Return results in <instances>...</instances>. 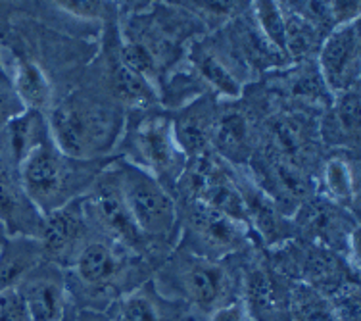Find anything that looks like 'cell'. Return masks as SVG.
I'll list each match as a JSON object with an SVG mask.
<instances>
[{
    "label": "cell",
    "mask_w": 361,
    "mask_h": 321,
    "mask_svg": "<svg viewBox=\"0 0 361 321\" xmlns=\"http://www.w3.org/2000/svg\"><path fill=\"white\" fill-rule=\"evenodd\" d=\"M90 222L85 212L83 198L71 200L62 208L47 214L39 237L44 260L58 267H70L77 252L87 243Z\"/></svg>",
    "instance_id": "7c38bea8"
},
{
    "label": "cell",
    "mask_w": 361,
    "mask_h": 321,
    "mask_svg": "<svg viewBox=\"0 0 361 321\" xmlns=\"http://www.w3.org/2000/svg\"><path fill=\"white\" fill-rule=\"evenodd\" d=\"M250 162L252 179L283 210V214L290 212V206L296 212L300 204L312 195V181L306 169L265 150L262 154L254 152Z\"/></svg>",
    "instance_id": "4fadbf2b"
},
{
    "label": "cell",
    "mask_w": 361,
    "mask_h": 321,
    "mask_svg": "<svg viewBox=\"0 0 361 321\" xmlns=\"http://www.w3.org/2000/svg\"><path fill=\"white\" fill-rule=\"evenodd\" d=\"M290 321H336V315L325 294L313 286L292 281Z\"/></svg>",
    "instance_id": "f1b7e54d"
},
{
    "label": "cell",
    "mask_w": 361,
    "mask_h": 321,
    "mask_svg": "<svg viewBox=\"0 0 361 321\" xmlns=\"http://www.w3.org/2000/svg\"><path fill=\"white\" fill-rule=\"evenodd\" d=\"M190 62L196 71L195 75L212 87L217 95L231 100L240 97L243 85L238 83V79L233 75V71L227 68V63L223 62L217 52L202 42H195L190 49Z\"/></svg>",
    "instance_id": "83f0119b"
},
{
    "label": "cell",
    "mask_w": 361,
    "mask_h": 321,
    "mask_svg": "<svg viewBox=\"0 0 361 321\" xmlns=\"http://www.w3.org/2000/svg\"><path fill=\"white\" fill-rule=\"evenodd\" d=\"M41 243L29 237H6L0 246V293L16 289L41 264Z\"/></svg>",
    "instance_id": "d4e9b609"
},
{
    "label": "cell",
    "mask_w": 361,
    "mask_h": 321,
    "mask_svg": "<svg viewBox=\"0 0 361 321\" xmlns=\"http://www.w3.org/2000/svg\"><path fill=\"white\" fill-rule=\"evenodd\" d=\"M248 227L208 204L185 200L183 210V238L179 248L200 258L221 262L235 254L248 238Z\"/></svg>",
    "instance_id": "ba28073f"
},
{
    "label": "cell",
    "mask_w": 361,
    "mask_h": 321,
    "mask_svg": "<svg viewBox=\"0 0 361 321\" xmlns=\"http://www.w3.org/2000/svg\"><path fill=\"white\" fill-rule=\"evenodd\" d=\"M139 260L142 258L111 238L89 237L70 267H73L83 291H89V294H111L118 291L119 298V289H123L127 279H131V275H139V265H135Z\"/></svg>",
    "instance_id": "30bf717a"
},
{
    "label": "cell",
    "mask_w": 361,
    "mask_h": 321,
    "mask_svg": "<svg viewBox=\"0 0 361 321\" xmlns=\"http://www.w3.org/2000/svg\"><path fill=\"white\" fill-rule=\"evenodd\" d=\"M212 150L227 164H236V168H244V164L250 162L256 152V129L248 112L238 106H227L223 110L217 108L212 131Z\"/></svg>",
    "instance_id": "ac0fdd59"
},
{
    "label": "cell",
    "mask_w": 361,
    "mask_h": 321,
    "mask_svg": "<svg viewBox=\"0 0 361 321\" xmlns=\"http://www.w3.org/2000/svg\"><path fill=\"white\" fill-rule=\"evenodd\" d=\"M42 216L21 189L18 177L0 169V225L8 237H41Z\"/></svg>",
    "instance_id": "ffe728a7"
},
{
    "label": "cell",
    "mask_w": 361,
    "mask_h": 321,
    "mask_svg": "<svg viewBox=\"0 0 361 321\" xmlns=\"http://www.w3.org/2000/svg\"><path fill=\"white\" fill-rule=\"evenodd\" d=\"M111 166L118 175L123 200L140 233L156 246H160L158 243L171 241L179 219L177 200L171 193L164 189L152 175L133 166L126 158L114 160Z\"/></svg>",
    "instance_id": "277c9868"
},
{
    "label": "cell",
    "mask_w": 361,
    "mask_h": 321,
    "mask_svg": "<svg viewBox=\"0 0 361 321\" xmlns=\"http://www.w3.org/2000/svg\"><path fill=\"white\" fill-rule=\"evenodd\" d=\"M360 20L334 28L317 52V70L331 95L360 87Z\"/></svg>",
    "instance_id": "8fae6325"
},
{
    "label": "cell",
    "mask_w": 361,
    "mask_h": 321,
    "mask_svg": "<svg viewBox=\"0 0 361 321\" xmlns=\"http://www.w3.org/2000/svg\"><path fill=\"white\" fill-rule=\"evenodd\" d=\"M160 279L177 296L206 314L235 301L233 277L225 264L200 258L183 248L169 256L161 267Z\"/></svg>",
    "instance_id": "5b68a950"
},
{
    "label": "cell",
    "mask_w": 361,
    "mask_h": 321,
    "mask_svg": "<svg viewBox=\"0 0 361 321\" xmlns=\"http://www.w3.org/2000/svg\"><path fill=\"white\" fill-rule=\"evenodd\" d=\"M31 321H62L73 306L62 267L42 260L16 286Z\"/></svg>",
    "instance_id": "9a60e30c"
},
{
    "label": "cell",
    "mask_w": 361,
    "mask_h": 321,
    "mask_svg": "<svg viewBox=\"0 0 361 321\" xmlns=\"http://www.w3.org/2000/svg\"><path fill=\"white\" fill-rule=\"evenodd\" d=\"M12 87L25 110L47 114L52 108V85L39 63L27 56H14Z\"/></svg>",
    "instance_id": "484cf974"
},
{
    "label": "cell",
    "mask_w": 361,
    "mask_h": 321,
    "mask_svg": "<svg viewBox=\"0 0 361 321\" xmlns=\"http://www.w3.org/2000/svg\"><path fill=\"white\" fill-rule=\"evenodd\" d=\"M6 231H4V227H2V225H0V246L4 245V241H6Z\"/></svg>",
    "instance_id": "ab89813d"
},
{
    "label": "cell",
    "mask_w": 361,
    "mask_h": 321,
    "mask_svg": "<svg viewBox=\"0 0 361 321\" xmlns=\"http://www.w3.org/2000/svg\"><path fill=\"white\" fill-rule=\"evenodd\" d=\"M323 187L325 198L336 206L354 210L357 217L360 204V162L350 154L334 152L323 166Z\"/></svg>",
    "instance_id": "7402d4cb"
},
{
    "label": "cell",
    "mask_w": 361,
    "mask_h": 321,
    "mask_svg": "<svg viewBox=\"0 0 361 321\" xmlns=\"http://www.w3.org/2000/svg\"><path fill=\"white\" fill-rule=\"evenodd\" d=\"M216 114V100L209 95H200L180 106L175 118H171L175 140L188 160L212 150V131Z\"/></svg>",
    "instance_id": "d6986e66"
},
{
    "label": "cell",
    "mask_w": 361,
    "mask_h": 321,
    "mask_svg": "<svg viewBox=\"0 0 361 321\" xmlns=\"http://www.w3.org/2000/svg\"><path fill=\"white\" fill-rule=\"evenodd\" d=\"M0 321H31L27 308L16 289L0 293Z\"/></svg>",
    "instance_id": "1f68e13d"
},
{
    "label": "cell",
    "mask_w": 361,
    "mask_h": 321,
    "mask_svg": "<svg viewBox=\"0 0 361 321\" xmlns=\"http://www.w3.org/2000/svg\"><path fill=\"white\" fill-rule=\"evenodd\" d=\"M75 321H110L108 315H104L98 310H83V312H77Z\"/></svg>",
    "instance_id": "8d00e7d4"
},
{
    "label": "cell",
    "mask_w": 361,
    "mask_h": 321,
    "mask_svg": "<svg viewBox=\"0 0 361 321\" xmlns=\"http://www.w3.org/2000/svg\"><path fill=\"white\" fill-rule=\"evenodd\" d=\"M177 189L185 200L208 204L250 229L235 171L214 150L188 160Z\"/></svg>",
    "instance_id": "52a82bcc"
},
{
    "label": "cell",
    "mask_w": 361,
    "mask_h": 321,
    "mask_svg": "<svg viewBox=\"0 0 361 321\" xmlns=\"http://www.w3.org/2000/svg\"><path fill=\"white\" fill-rule=\"evenodd\" d=\"M319 137L326 145L344 150L357 148L360 143V92L357 89L334 95L321 119Z\"/></svg>",
    "instance_id": "44dd1931"
},
{
    "label": "cell",
    "mask_w": 361,
    "mask_h": 321,
    "mask_svg": "<svg viewBox=\"0 0 361 321\" xmlns=\"http://www.w3.org/2000/svg\"><path fill=\"white\" fill-rule=\"evenodd\" d=\"M183 8L192 10L195 14L202 16V18H229V16L236 14L243 10V2H180Z\"/></svg>",
    "instance_id": "d6a6232c"
},
{
    "label": "cell",
    "mask_w": 361,
    "mask_h": 321,
    "mask_svg": "<svg viewBox=\"0 0 361 321\" xmlns=\"http://www.w3.org/2000/svg\"><path fill=\"white\" fill-rule=\"evenodd\" d=\"M108 85L119 102H126L135 108L152 106L158 100L154 85L139 73H135L131 68H127L121 62L118 50L108 60Z\"/></svg>",
    "instance_id": "4316f807"
},
{
    "label": "cell",
    "mask_w": 361,
    "mask_h": 321,
    "mask_svg": "<svg viewBox=\"0 0 361 321\" xmlns=\"http://www.w3.org/2000/svg\"><path fill=\"white\" fill-rule=\"evenodd\" d=\"M47 114L23 110L0 129V169L18 177L31 154L49 139Z\"/></svg>",
    "instance_id": "e0dca14e"
},
{
    "label": "cell",
    "mask_w": 361,
    "mask_h": 321,
    "mask_svg": "<svg viewBox=\"0 0 361 321\" xmlns=\"http://www.w3.org/2000/svg\"><path fill=\"white\" fill-rule=\"evenodd\" d=\"M126 158L148 175H152L169 193L177 189L187 169L188 158L177 145L171 127V116L164 112H145L127 127Z\"/></svg>",
    "instance_id": "3957f363"
},
{
    "label": "cell",
    "mask_w": 361,
    "mask_h": 321,
    "mask_svg": "<svg viewBox=\"0 0 361 321\" xmlns=\"http://www.w3.org/2000/svg\"><path fill=\"white\" fill-rule=\"evenodd\" d=\"M47 123L56 148L75 160L104 158L121 131V116L114 106L81 92L52 106Z\"/></svg>",
    "instance_id": "7a4b0ae2"
},
{
    "label": "cell",
    "mask_w": 361,
    "mask_h": 321,
    "mask_svg": "<svg viewBox=\"0 0 361 321\" xmlns=\"http://www.w3.org/2000/svg\"><path fill=\"white\" fill-rule=\"evenodd\" d=\"M25 110L21 106L20 98L16 97L12 87H2L0 85V129L6 126L10 119Z\"/></svg>",
    "instance_id": "e575fe53"
},
{
    "label": "cell",
    "mask_w": 361,
    "mask_h": 321,
    "mask_svg": "<svg viewBox=\"0 0 361 321\" xmlns=\"http://www.w3.org/2000/svg\"><path fill=\"white\" fill-rule=\"evenodd\" d=\"M208 321H250L248 314H246V308H244L240 298L227 302L223 306L216 308L212 314H209Z\"/></svg>",
    "instance_id": "d590c367"
},
{
    "label": "cell",
    "mask_w": 361,
    "mask_h": 321,
    "mask_svg": "<svg viewBox=\"0 0 361 321\" xmlns=\"http://www.w3.org/2000/svg\"><path fill=\"white\" fill-rule=\"evenodd\" d=\"M114 158L75 160L47 139L18 171V181L42 216L83 198Z\"/></svg>",
    "instance_id": "6da1fadb"
},
{
    "label": "cell",
    "mask_w": 361,
    "mask_h": 321,
    "mask_svg": "<svg viewBox=\"0 0 361 321\" xmlns=\"http://www.w3.org/2000/svg\"><path fill=\"white\" fill-rule=\"evenodd\" d=\"M75 317H77L75 306H71V310H70V312H68V315H66V317H63L62 321H75Z\"/></svg>",
    "instance_id": "f35d334b"
},
{
    "label": "cell",
    "mask_w": 361,
    "mask_h": 321,
    "mask_svg": "<svg viewBox=\"0 0 361 321\" xmlns=\"http://www.w3.org/2000/svg\"><path fill=\"white\" fill-rule=\"evenodd\" d=\"M319 127H313L304 116L279 114L267 119L265 152H271L304 169L312 152L317 148Z\"/></svg>",
    "instance_id": "2e32d148"
},
{
    "label": "cell",
    "mask_w": 361,
    "mask_h": 321,
    "mask_svg": "<svg viewBox=\"0 0 361 321\" xmlns=\"http://www.w3.org/2000/svg\"><path fill=\"white\" fill-rule=\"evenodd\" d=\"M329 302L333 306V312L336 315V321H361V308H360V283L350 281L341 289H336L331 293Z\"/></svg>",
    "instance_id": "4dcf8cb0"
},
{
    "label": "cell",
    "mask_w": 361,
    "mask_h": 321,
    "mask_svg": "<svg viewBox=\"0 0 361 321\" xmlns=\"http://www.w3.org/2000/svg\"><path fill=\"white\" fill-rule=\"evenodd\" d=\"M56 8H60L66 14L73 16V18H81V20H102L106 14L104 2H56Z\"/></svg>",
    "instance_id": "836d02e7"
},
{
    "label": "cell",
    "mask_w": 361,
    "mask_h": 321,
    "mask_svg": "<svg viewBox=\"0 0 361 321\" xmlns=\"http://www.w3.org/2000/svg\"><path fill=\"white\" fill-rule=\"evenodd\" d=\"M294 229L307 241L344 254L346 264L360 272V227L350 222V212L336 206L325 196H310L294 212Z\"/></svg>",
    "instance_id": "9c48e42d"
},
{
    "label": "cell",
    "mask_w": 361,
    "mask_h": 321,
    "mask_svg": "<svg viewBox=\"0 0 361 321\" xmlns=\"http://www.w3.org/2000/svg\"><path fill=\"white\" fill-rule=\"evenodd\" d=\"M252 14L256 20V28L259 33L265 37V41L269 42L271 47L286 56V42H285V18H283V10L279 2H254L252 4Z\"/></svg>",
    "instance_id": "f546056e"
},
{
    "label": "cell",
    "mask_w": 361,
    "mask_h": 321,
    "mask_svg": "<svg viewBox=\"0 0 361 321\" xmlns=\"http://www.w3.org/2000/svg\"><path fill=\"white\" fill-rule=\"evenodd\" d=\"M290 285L273 265H252L240 296L250 321H290Z\"/></svg>",
    "instance_id": "5bb4252c"
},
{
    "label": "cell",
    "mask_w": 361,
    "mask_h": 321,
    "mask_svg": "<svg viewBox=\"0 0 361 321\" xmlns=\"http://www.w3.org/2000/svg\"><path fill=\"white\" fill-rule=\"evenodd\" d=\"M279 4L285 18L286 56L292 62H310V58L319 52L326 33L302 10L300 2Z\"/></svg>",
    "instance_id": "603a6c76"
},
{
    "label": "cell",
    "mask_w": 361,
    "mask_h": 321,
    "mask_svg": "<svg viewBox=\"0 0 361 321\" xmlns=\"http://www.w3.org/2000/svg\"><path fill=\"white\" fill-rule=\"evenodd\" d=\"M169 302L156 293L154 283H146L129 293L121 294L111 302L108 320L110 321H169Z\"/></svg>",
    "instance_id": "cb8c5ba5"
},
{
    "label": "cell",
    "mask_w": 361,
    "mask_h": 321,
    "mask_svg": "<svg viewBox=\"0 0 361 321\" xmlns=\"http://www.w3.org/2000/svg\"><path fill=\"white\" fill-rule=\"evenodd\" d=\"M114 162V160H111ZM111 162L98 175L97 181L83 196V206L90 225H97L104 237L116 241L118 245L133 252L139 258H150L156 248L154 243L139 231L127 208L121 189H119L118 175L114 171Z\"/></svg>",
    "instance_id": "8992f818"
},
{
    "label": "cell",
    "mask_w": 361,
    "mask_h": 321,
    "mask_svg": "<svg viewBox=\"0 0 361 321\" xmlns=\"http://www.w3.org/2000/svg\"><path fill=\"white\" fill-rule=\"evenodd\" d=\"M0 85L2 87H12V77H10V71L6 70V62H4V56H2V47H0Z\"/></svg>",
    "instance_id": "74e56055"
}]
</instances>
